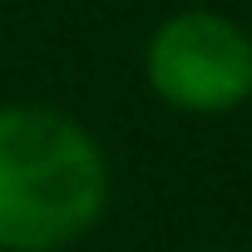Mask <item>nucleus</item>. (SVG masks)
<instances>
[{
    "instance_id": "obj_1",
    "label": "nucleus",
    "mask_w": 252,
    "mask_h": 252,
    "mask_svg": "<svg viewBox=\"0 0 252 252\" xmlns=\"http://www.w3.org/2000/svg\"><path fill=\"white\" fill-rule=\"evenodd\" d=\"M114 198L104 144L55 104H0V247L64 252L84 242Z\"/></svg>"
},
{
    "instance_id": "obj_2",
    "label": "nucleus",
    "mask_w": 252,
    "mask_h": 252,
    "mask_svg": "<svg viewBox=\"0 0 252 252\" xmlns=\"http://www.w3.org/2000/svg\"><path fill=\"white\" fill-rule=\"evenodd\" d=\"M144 84L178 114H232L252 99V30L208 5L173 10L144 40Z\"/></svg>"
},
{
    "instance_id": "obj_3",
    "label": "nucleus",
    "mask_w": 252,
    "mask_h": 252,
    "mask_svg": "<svg viewBox=\"0 0 252 252\" xmlns=\"http://www.w3.org/2000/svg\"><path fill=\"white\" fill-rule=\"evenodd\" d=\"M247 30H252V20H247Z\"/></svg>"
},
{
    "instance_id": "obj_4",
    "label": "nucleus",
    "mask_w": 252,
    "mask_h": 252,
    "mask_svg": "<svg viewBox=\"0 0 252 252\" xmlns=\"http://www.w3.org/2000/svg\"><path fill=\"white\" fill-rule=\"evenodd\" d=\"M0 252H5V247H0Z\"/></svg>"
}]
</instances>
